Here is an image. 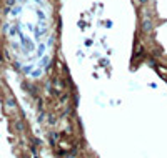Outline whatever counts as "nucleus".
I'll list each match as a JSON object with an SVG mask.
<instances>
[{"label": "nucleus", "instance_id": "f257e3e1", "mask_svg": "<svg viewBox=\"0 0 167 158\" xmlns=\"http://www.w3.org/2000/svg\"><path fill=\"white\" fill-rule=\"evenodd\" d=\"M7 5L10 7V5H15V0H7Z\"/></svg>", "mask_w": 167, "mask_h": 158}, {"label": "nucleus", "instance_id": "f03ea898", "mask_svg": "<svg viewBox=\"0 0 167 158\" xmlns=\"http://www.w3.org/2000/svg\"><path fill=\"white\" fill-rule=\"evenodd\" d=\"M140 2H142V3H145V2H147V0H140Z\"/></svg>", "mask_w": 167, "mask_h": 158}]
</instances>
